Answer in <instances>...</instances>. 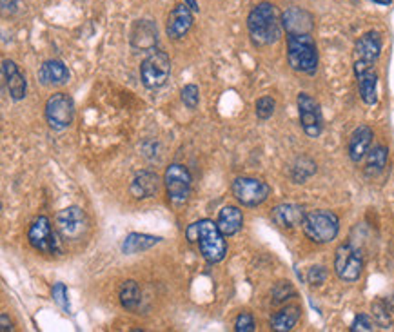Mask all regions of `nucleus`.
Instances as JSON below:
<instances>
[{"label":"nucleus","mask_w":394,"mask_h":332,"mask_svg":"<svg viewBox=\"0 0 394 332\" xmlns=\"http://www.w3.org/2000/svg\"><path fill=\"white\" fill-rule=\"evenodd\" d=\"M216 225H218V229L222 231L225 238H229V236H235V234L242 229V225H244V215H242V210H240L238 207L227 206L218 213Z\"/></svg>","instance_id":"22"},{"label":"nucleus","mask_w":394,"mask_h":332,"mask_svg":"<svg viewBox=\"0 0 394 332\" xmlns=\"http://www.w3.org/2000/svg\"><path fill=\"white\" fill-rule=\"evenodd\" d=\"M180 97H182L183 106H186L188 109H197L198 108V102H200V91H198V88L195 84L186 85V88L182 89Z\"/></svg>","instance_id":"31"},{"label":"nucleus","mask_w":394,"mask_h":332,"mask_svg":"<svg viewBox=\"0 0 394 332\" xmlns=\"http://www.w3.org/2000/svg\"><path fill=\"white\" fill-rule=\"evenodd\" d=\"M2 73H4L6 88L10 91V97L13 100H22L26 97V78L19 71V66L13 60H4L2 62Z\"/></svg>","instance_id":"19"},{"label":"nucleus","mask_w":394,"mask_h":332,"mask_svg":"<svg viewBox=\"0 0 394 332\" xmlns=\"http://www.w3.org/2000/svg\"><path fill=\"white\" fill-rule=\"evenodd\" d=\"M358 78V91H360V99L367 106H375L378 102V75L375 69H367Z\"/></svg>","instance_id":"23"},{"label":"nucleus","mask_w":394,"mask_h":332,"mask_svg":"<svg viewBox=\"0 0 394 332\" xmlns=\"http://www.w3.org/2000/svg\"><path fill=\"white\" fill-rule=\"evenodd\" d=\"M287 60L298 73L315 75L318 69V49L311 33L287 35Z\"/></svg>","instance_id":"2"},{"label":"nucleus","mask_w":394,"mask_h":332,"mask_svg":"<svg viewBox=\"0 0 394 332\" xmlns=\"http://www.w3.org/2000/svg\"><path fill=\"white\" fill-rule=\"evenodd\" d=\"M75 118V102L69 94L55 93L46 102V120L51 129L64 131L73 124Z\"/></svg>","instance_id":"6"},{"label":"nucleus","mask_w":394,"mask_h":332,"mask_svg":"<svg viewBox=\"0 0 394 332\" xmlns=\"http://www.w3.org/2000/svg\"><path fill=\"white\" fill-rule=\"evenodd\" d=\"M281 26L287 35H304L313 31V17L300 8H291L281 15Z\"/></svg>","instance_id":"16"},{"label":"nucleus","mask_w":394,"mask_h":332,"mask_svg":"<svg viewBox=\"0 0 394 332\" xmlns=\"http://www.w3.org/2000/svg\"><path fill=\"white\" fill-rule=\"evenodd\" d=\"M38 82L46 88H58L69 82V71L60 60H47L38 71Z\"/></svg>","instance_id":"18"},{"label":"nucleus","mask_w":394,"mask_h":332,"mask_svg":"<svg viewBox=\"0 0 394 332\" xmlns=\"http://www.w3.org/2000/svg\"><path fill=\"white\" fill-rule=\"evenodd\" d=\"M198 227V240L197 244L200 247V253L209 263H218L224 260L227 253L225 245V236L218 229V225L213 220H200L197 222Z\"/></svg>","instance_id":"4"},{"label":"nucleus","mask_w":394,"mask_h":332,"mask_svg":"<svg viewBox=\"0 0 394 332\" xmlns=\"http://www.w3.org/2000/svg\"><path fill=\"white\" fill-rule=\"evenodd\" d=\"M56 231L66 242H76L88 233V216L80 207H66L56 215Z\"/></svg>","instance_id":"10"},{"label":"nucleus","mask_w":394,"mask_h":332,"mask_svg":"<svg viewBox=\"0 0 394 332\" xmlns=\"http://www.w3.org/2000/svg\"><path fill=\"white\" fill-rule=\"evenodd\" d=\"M158 189H160L158 174L153 173V171H140V173L133 178L129 191H131L133 197L140 198L142 200V198L155 197L156 192H158Z\"/></svg>","instance_id":"21"},{"label":"nucleus","mask_w":394,"mask_h":332,"mask_svg":"<svg viewBox=\"0 0 394 332\" xmlns=\"http://www.w3.org/2000/svg\"><path fill=\"white\" fill-rule=\"evenodd\" d=\"M372 138H375V133L369 126H358L354 131H352L351 138H349V145H347V153L349 158L358 164L361 160L366 158L367 153L371 151L372 145Z\"/></svg>","instance_id":"15"},{"label":"nucleus","mask_w":394,"mask_h":332,"mask_svg":"<svg viewBox=\"0 0 394 332\" xmlns=\"http://www.w3.org/2000/svg\"><path fill=\"white\" fill-rule=\"evenodd\" d=\"M304 234L315 244H329L340 233V218L334 215L333 210L315 209L305 213V218L302 222Z\"/></svg>","instance_id":"3"},{"label":"nucleus","mask_w":394,"mask_h":332,"mask_svg":"<svg viewBox=\"0 0 394 332\" xmlns=\"http://www.w3.org/2000/svg\"><path fill=\"white\" fill-rule=\"evenodd\" d=\"M316 173V164L309 156H300L291 165V178L295 183H305Z\"/></svg>","instance_id":"28"},{"label":"nucleus","mask_w":394,"mask_h":332,"mask_svg":"<svg viewBox=\"0 0 394 332\" xmlns=\"http://www.w3.org/2000/svg\"><path fill=\"white\" fill-rule=\"evenodd\" d=\"M160 242H162V238H158V236L131 233V234H127L126 240H124L122 253L124 254L142 253V251H147V249L155 247V245L160 244Z\"/></svg>","instance_id":"26"},{"label":"nucleus","mask_w":394,"mask_h":332,"mask_svg":"<svg viewBox=\"0 0 394 332\" xmlns=\"http://www.w3.org/2000/svg\"><path fill=\"white\" fill-rule=\"evenodd\" d=\"M191 11L192 10L188 4H180L169 13L165 31H167V37L171 38V40H180V38L188 35V31L192 26Z\"/></svg>","instance_id":"14"},{"label":"nucleus","mask_w":394,"mask_h":332,"mask_svg":"<svg viewBox=\"0 0 394 332\" xmlns=\"http://www.w3.org/2000/svg\"><path fill=\"white\" fill-rule=\"evenodd\" d=\"M371 2H375V4H380V6H389L393 0H371Z\"/></svg>","instance_id":"39"},{"label":"nucleus","mask_w":394,"mask_h":332,"mask_svg":"<svg viewBox=\"0 0 394 332\" xmlns=\"http://www.w3.org/2000/svg\"><path fill=\"white\" fill-rule=\"evenodd\" d=\"M298 115H300V124L304 133L309 138H318L324 129V118H322V109L311 94H298Z\"/></svg>","instance_id":"12"},{"label":"nucleus","mask_w":394,"mask_h":332,"mask_svg":"<svg viewBox=\"0 0 394 332\" xmlns=\"http://www.w3.org/2000/svg\"><path fill=\"white\" fill-rule=\"evenodd\" d=\"M277 109V102L272 97H262V99L256 100V106H254V111H256V117L260 120H269L272 117V113Z\"/></svg>","instance_id":"30"},{"label":"nucleus","mask_w":394,"mask_h":332,"mask_svg":"<svg viewBox=\"0 0 394 332\" xmlns=\"http://www.w3.org/2000/svg\"><path fill=\"white\" fill-rule=\"evenodd\" d=\"M169 75H171V60L164 51H153L142 62L140 78L147 89L162 88L169 80Z\"/></svg>","instance_id":"7"},{"label":"nucleus","mask_w":394,"mask_h":332,"mask_svg":"<svg viewBox=\"0 0 394 332\" xmlns=\"http://www.w3.org/2000/svg\"><path fill=\"white\" fill-rule=\"evenodd\" d=\"M381 55V37L378 31L361 35L354 46V75L367 69H375V64Z\"/></svg>","instance_id":"9"},{"label":"nucleus","mask_w":394,"mask_h":332,"mask_svg":"<svg viewBox=\"0 0 394 332\" xmlns=\"http://www.w3.org/2000/svg\"><path fill=\"white\" fill-rule=\"evenodd\" d=\"M247 29L254 46L265 47L280 40L284 26H281L277 8L269 2H262L249 13Z\"/></svg>","instance_id":"1"},{"label":"nucleus","mask_w":394,"mask_h":332,"mask_svg":"<svg viewBox=\"0 0 394 332\" xmlns=\"http://www.w3.org/2000/svg\"><path fill=\"white\" fill-rule=\"evenodd\" d=\"M165 189H167V197L173 204H183L189 198L191 192V174L188 167L180 164H171L165 169Z\"/></svg>","instance_id":"13"},{"label":"nucleus","mask_w":394,"mask_h":332,"mask_svg":"<svg viewBox=\"0 0 394 332\" xmlns=\"http://www.w3.org/2000/svg\"><path fill=\"white\" fill-rule=\"evenodd\" d=\"M28 240L31 247L46 254H60L62 245L60 240L56 238L55 231L51 229V222L46 216H40L31 224L28 233Z\"/></svg>","instance_id":"11"},{"label":"nucleus","mask_w":394,"mask_h":332,"mask_svg":"<svg viewBox=\"0 0 394 332\" xmlns=\"http://www.w3.org/2000/svg\"><path fill=\"white\" fill-rule=\"evenodd\" d=\"M325 280H327V269L324 265H315L311 267L309 272H307V281H309L313 287L324 285Z\"/></svg>","instance_id":"33"},{"label":"nucleus","mask_w":394,"mask_h":332,"mask_svg":"<svg viewBox=\"0 0 394 332\" xmlns=\"http://www.w3.org/2000/svg\"><path fill=\"white\" fill-rule=\"evenodd\" d=\"M53 299L56 301V305H60L64 310H69V301H67V289L64 283H56L53 287Z\"/></svg>","instance_id":"36"},{"label":"nucleus","mask_w":394,"mask_h":332,"mask_svg":"<svg viewBox=\"0 0 394 332\" xmlns=\"http://www.w3.org/2000/svg\"><path fill=\"white\" fill-rule=\"evenodd\" d=\"M254 318L249 313H242L235 319V331L236 332H253L254 331Z\"/></svg>","instance_id":"35"},{"label":"nucleus","mask_w":394,"mask_h":332,"mask_svg":"<svg viewBox=\"0 0 394 332\" xmlns=\"http://www.w3.org/2000/svg\"><path fill=\"white\" fill-rule=\"evenodd\" d=\"M300 307L296 305H289V307H284L281 310H278L274 316L271 318V329L277 332H289L295 329V325L300 319Z\"/></svg>","instance_id":"24"},{"label":"nucleus","mask_w":394,"mask_h":332,"mask_svg":"<svg viewBox=\"0 0 394 332\" xmlns=\"http://www.w3.org/2000/svg\"><path fill=\"white\" fill-rule=\"evenodd\" d=\"M233 197L236 198L240 206L244 207H256L262 206L263 201L268 200L271 194V188L268 183L258 180V178H249V176H240L233 182Z\"/></svg>","instance_id":"5"},{"label":"nucleus","mask_w":394,"mask_h":332,"mask_svg":"<svg viewBox=\"0 0 394 332\" xmlns=\"http://www.w3.org/2000/svg\"><path fill=\"white\" fill-rule=\"evenodd\" d=\"M156 37L158 35H156L155 24L149 20H138L131 31V46L140 51H147L156 46V40H158Z\"/></svg>","instance_id":"20"},{"label":"nucleus","mask_w":394,"mask_h":332,"mask_svg":"<svg viewBox=\"0 0 394 332\" xmlns=\"http://www.w3.org/2000/svg\"><path fill=\"white\" fill-rule=\"evenodd\" d=\"M293 296H295V287L289 281H278L274 289H272V304L280 305L289 298H293Z\"/></svg>","instance_id":"29"},{"label":"nucleus","mask_w":394,"mask_h":332,"mask_svg":"<svg viewBox=\"0 0 394 332\" xmlns=\"http://www.w3.org/2000/svg\"><path fill=\"white\" fill-rule=\"evenodd\" d=\"M0 331H2V332L13 331L10 318H8V314H2V316H0Z\"/></svg>","instance_id":"37"},{"label":"nucleus","mask_w":394,"mask_h":332,"mask_svg":"<svg viewBox=\"0 0 394 332\" xmlns=\"http://www.w3.org/2000/svg\"><path fill=\"white\" fill-rule=\"evenodd\" d=\"M372 310H375V318L376 323H380L381 327H389L391 325V309L387 307L385 301H378V304L372 305Z\"/></svg>","instance_id":"32"},{"label":"nucleus","mask_w":394,"mask_h":332,"mask_svg":"<svg viewBox=\"0 0 394 332\" xmlns=\"http://www.w3.org/2000/svg\"><path fill=\"white\" fill-rule=\"evenodd\" d=\"M387 160H389V149H387L385 145H376V147H372V149L367 153V162L366 167H363L366 176L375 178L384 173Z\"/></svg>","instance_id":"25"},{"label":"nucleus","mask_w":394,"mask_h":332,"mask_svg":"<svg viewBox=\"0 0 394 332\" xmlns=\"http://www.w3.org/2000/svg\"><path fill=\"white\" fill-rule=\"evenodd\" d=\"M305 218V210L296 204H280L271 210V220L281 229H295L302 225Z\"/></svg>","instance_id":"17"},{"label":"nucleus","mask_w":394,"mask_h":332,"mask_svg":"<svg viewBox=\"0 0 394 332\" xmlns=\"http://www.w3.org/2000/svg\"><path fill=\"white\" fill-rule=\"evenodd\" d=\"M142 301V292L138 283L133 280L124 281L122 287H120V304L122 307H126L127 310H135Z\"/></svg>","instance_id":"27"},{"label":"nucleus","mask_w":394,"mask_h":332,"mask_svg":"<svg viewBox=\"0 0 394 332\" xmlns=\"http://www.w3.org/2000/svg\"><path fill=\"white\" fill-rule=\"evenodd\" d=\"M183 2H186V4H188L192 11H198V4L195 2V0H183Z\"/></svg>","instance_id":"38"},{"label":"nucleus","mask_w":394,"mask_h":332,"mask_svg":"<svg viewBox=\"0 0 394 332\" xmlns=\"http://www.w3.org/2000/svg\"><path fill=\"white\" fill-rule=\"evenodd\" d=\"M334 272L340 280L352 283L358 281L363 272V258L356 247L343 244L334 253Z\"/></svg>","instance_id":"8"},{"label":"nucleus","mask_w":394,"mask_h":332,"mask_svg":"<svg viewBox=\"0 0 394 332\" xmlns=\"http://www.w3.org/2000/svg\"><path fill=\"white\" fill-rule=\"evenodd\" d=\"M375 331V322L367 314H358L351 325V332H371Z\"/></svg>","instance_id":"34"}]
</instances>
